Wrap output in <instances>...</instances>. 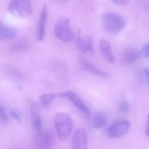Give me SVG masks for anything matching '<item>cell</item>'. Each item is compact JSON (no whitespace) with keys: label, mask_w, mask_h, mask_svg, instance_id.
<instances>
[{"label":"cell","mask_w":149,"mask_h":149,"mask_svg":"<svg viewBox=\"0 0 149 149\" xmlns=\"http://www.w3.org/2000/svg\"><path fill=\"white\" fill-rule=\"evenodd\" d=\"M54 124L59 139L66 141L71 134L73 127L70 116L65 113H57L55 117Z\"/></svg>","instance_id":"1"},{"label":"cell","mask_w":149,"mask_h":149,"mask_svg":"<svg viewBox=\"0 0 149 149\" xmlns=\"http://www.w3.org/2000/svg\"><path fill=\"white\" fill-rule=\"evenodd\" d=\"M102 22L105 29L112 34L119 33L126 25V22L123 17L114 13L104 14L103 15Z\"/></svg>","instance_id":"2"},{"label":"cell","mask_w":149,"mask_h":149,"mask_svg":"<svg viewBox=\"0 0 149 149\" xmlns=\"http://www.w3.org/2000/svg\"><path fill=\"white\" fill-rule=\"evenodd\" d=\"M54 32L56 37L62 41H71L74 38L69 20L66 17H62L56 22L54 26Z\"/></svg>","instance_id":"3"},{"label":"cell","mask_w":149,"mask_h":149,"mask_svg":"<svg viewBox=\"0 0 149 149\" xmlns=\"http://www.w3.org/2000/svg\"><path fill=\"white\" fill-rule=\"evenodd\" d=\"M8 9L10 13L19 17H26L30 15L33 12L30 1H12L8 4Z\"/></svg>","instance_id":"4"},{"label":"cell","mask_w":149,"mask_h":149,"mask_svg":"<svg viewBox=\"0 0 149 149\" xmlns=\"http://www.w3.org/2000/svg\"><path fill=\"white\" fill-rule=\"evenodd\" d=\"M54 142V136L49 131L41 130L38 131L35 137L36 149H51Z\"/></svg>","instance_id":"5"},{"label":"cell","mask_w":149,"mask_h":149,"mask_svg":"<svg viewBox=\"0 0 149 149\" xmlns=\"http://www.w3.org/2000/svg\"><path fill=\"white\" fill-rule=\"evenodd\" d=\"M130 126V123L128 120L118 121L108 128V136L110 138H119L128 132Z\"/></svg>","instance_id":"6"},{"label":"cell","mask_w":149,"mask_h":149,"mask_svg":"<svg viewBox=\"0 0 149 149\" xmlns=\"http://www.w3.org/2000/svg\"><path fill=\"white\" fill-rule=\"evenodd\" d=\"M61 97H66L80 111L87 116H90L89 109L85 104L80 96L75 92L73 91H67L58 95Z\"/></svg>","instance_id":"7"},{"label":"cell","mask_w":149,"mask_h":149,"mask_svg":"<svg viewBox=\"0 0 149 149\" xmlns=\"http://www.w3.org/2000/svg\"><path fill=\"white\" fill-rule=\"evenodd\" d=\"M76 44L78 50L83 54H92L95 53L93 38L90 36L78 35Z\"/></svg>","instance_id":"8"},{"label":"cell","mask_w":149,"mask_h":149,"mask_svg":"<svg viewBox=\"0 0 149 149\" xmlns=\"http://www.w3.org/2000/svg\"><path fill=\"white\" fill-rule=\"evenodd\" d=\"M88 136L85 130L78 129L76 131L72 140V149H87Z\"/></svg>","instance_id":"9"},{"label":"cell","mask_w":149,"mask_h":149,"mask_svg":"<svg viewBox=\"0 0 149 149\" xmlns=\"http://www.w3.org/2000/svg\"><path fill=\"white\" fill-rule=\"evenodd\" d=\"M47 9L44 5L41 13L36 29V38L39 41H42L45 34V29L47 19Z\"/></svg>","instance_id":"10"},{"label":"cell","mask_w":149,"mask_h":149,"mask_svg":"<svg viewBox=\"0 0 149 149\" xmlns=\"http://www.w3.org/2000/svg\"><path fill=\"white\" fill-rule=\"evenodd\" d=\"M99 47L101 54L105 61L109 64H114L116 62V58L109 42L105 39H102L99 41Z\"/></svg>","instance_id":"11"},{"label":"cell","mask_w":149,"mask_h":149,"mask_svg":"<svg viewBox=\"0 0 149 149\" xmlns=\"http://www.w3.org/2000/svg\"><path fill=\"white\" fill-rule=\"evenodd\" d=\"M80 63L81 66H82V68L85 71L90 72L95 75L104 78H108L109 77V74L100 70L94 64H92L86 59L81 58L80 60Z\"/></svg>","instance_id":"12"},{"label":"cell","mask_w":149,"mask_h":149,"mask_svg":"<svg viewBox=\"0 0 149 149\" xmlns=\"http://www.w3.org/2000/svg\"><path fill=\"white\" fill-rule=\"evenodd\" d=\"M31 115L33 128L38 132L40 131L42 126V122L41 118L40 106L36 103H33L31 104Z\"/></svg>","instance_id":"13"},{"label":"cell","mask_w":149,"mask_h":149,"mask_svg":"<svg viewBox=\"0 0 149 149\" xmlns=\"http://www.w3.org/2000/svg\"><path fill=\"white\" fill-rule=\"evenodd\" d=\"M142 52L134 49L125 50L122 55V61L125 65L132 64L136 62L141 56Z\"/></svg>","instance_id":"14"},{"label":"cell","mask_w":149,"mask_h":149,"mask_svg":"<svg viewBox=\"0 0 149 149\" xmlns=\"http://www.w3.org/2000/svg\"><path fill=\"white\" fill-rule=\"evenodd\" d=\"M16 35V31L13 28L4 24L0 26V39L1 40H10Z\"/></svg>","instance_id":"15"},{"label":"cell","mask_w":149,"mask_h":149,"mask_svg":"<svg viewBox=\"0 0 149 149\" xmlns=\"http://www.w3.org/2000/svg\"><path fill=\"white\" fill-rule=\"evenodd\" d=\"M107 123L106 116L102 113L97 112L94 115L92 118V125L95 129H100L104 127Z\"/></svg>","instance_id":"16"},{"label":"cell","mask_w":149,"mask_h":149,"mask_svg":"<svg viewBox=\"0 0 149 149\" xmlns=\"http://www.w3.org/2000/svg\"><path fill=\"white\" fill-rule=\"evenodd\" d=\"M56 96H58V95L56 94H47L42 95L40 99L41 105L45 109H48L54 98Z\"/></svg>","instance_id":"17"},{"label":"cell","mask_w":149,"mask_h":149,"mask_svg":"<svg viewBox=\"0 0 149 149\" xmlns=\"http://www.w3.org/2000/svg\"><path fill=\"white\" fill-rule=\"evenodd\" d=\"M28 46L27 41L25 39H21L14 43L11 47V51L13 53L22 52L27 48Z\"/></svg>","instance_id":"18"},{"label":"cell","mask_w":149,"mask_h":149,"mask_svg":"<svg viewBox=\"0 0 149 149\" xmlns=\"http://www.w3.org/2000/svg\"><path fill=\"white\" fill-rule=\"evenodd\" d=\"M10 116L17 122H21L22 120V116L21 112L17 110H13L10 112Z\"/></svg>","instance_id":"19"},{"label":"cell","mask_w":149,"mask_h":149,"mask_svg":"<svg viewBox=\"0 0 149 149\" xmlns=\"http://www.w3.org/2000/svg\"><path fill=\"white\" fill-rule=\"evenodd\" d=\"M0 118L1 122L4 123H6L9 120V118L5 108L1 105L0 106Z\"/></svg>","instance_id":"20"},{"label":"cell","mask_w":149,"mask_h":149,"mask_svg":"<svg viewBox=\"0 0 149 149\" xmlns=\"http://www.w3.org/2000/svg\"><path fill=\"white\" fill-rule=\"evenodd\" d=\"M129 109V104L126 102H122L119 105L118 108V111L121 113H125L128 111Z\"/></svg>","instance_id":"21"},{"label":"cell","mask_w":149,"mask_h":149,"mask_svg":"<svg viewBox=\"0 0 149 149\" xmlns=\"http://www.w3.org/2000/svg\"><path fill=\"white\" fill-rule=\"evenodd\" d=\"M141 52L145 58H149V43H146L143 47Z\"/></svg>","instance_id":"22"},{"label":"cell","mask_w":149,"mask_h":149,"mask_svg":"<svg viewBox=\"0 0 149 149\" xmlns=\"http://www.w3.org/2000/svg\"><path fill=\"white\" fill-rule=\"evenodd\" d=\"M111 2L116 5L122 6V5H126L129 2V1L126 0H117V1L116 0V1H113Z\"/></svg>","instance_id":"23"},{"label":"cell","mask_w":149,"mask_h":149,"mask_svg":"<svg viewBox=\"0 0 149 149\" xmlns=\"http://www.w3.org/2000/svg\"><path fill=\"white\" fill-rule=\"evenodd\" d=\"M143 71L149 85V67H146V68H145Z\"/></svg>","instance_id":"24"},{"label":"cell","mask_w":149,"mask_h":149,"mask_svg":"<svg viewBox=\"0 0 149 149\" xmlns=\"http://www.w3.org/2000/svg\"><path fill=\"white\" fill-rule=\"evenodd\" d=\"M146 134L147 136H149V114L148 115V117H147V125H146Z\"/></svg>","instance_id":"25"}]
</instances>
